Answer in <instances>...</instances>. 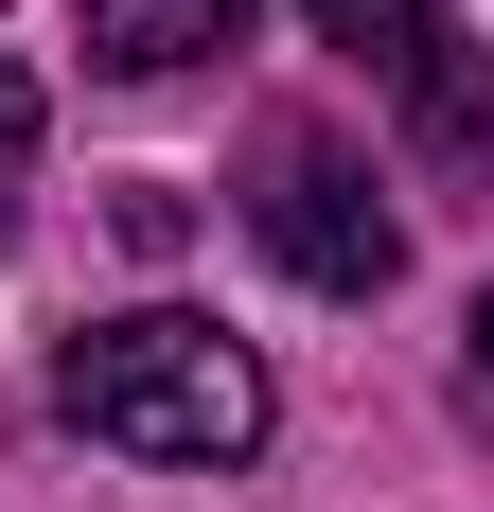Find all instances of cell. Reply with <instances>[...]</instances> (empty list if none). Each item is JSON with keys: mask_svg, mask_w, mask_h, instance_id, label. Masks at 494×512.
<instances>
[{"mask_svg": "<svg viewBox=\"0 0 494 512\" xmlns=\"http://www.w3.org/2000/svg\"><path fill=\"white\" fill-rule=\"evenodd\" d=\"M53 407L89 424V442H124V460H247L283 424V389H265V354H247L230 318L142 301V318H89L53 354Z\"/></svg>", "mask_w": 494, "mask_h": 512, "instance_id": "6da1fadb", "label": "cell"}, {"mask_svg": "<svg viewBox=\"0 0 494 512\" xmlns=\"http://www.w3.org/2000/svg\"><path fill=\"white\" fill-rule=\"evenodd\" d=\"M247 230H265V265L318 283V301H389V265H406L371 159H353L318 106H265V124H247Z\"/></svg>", "mask_w": 494, "mask_h": 512, "instance_id": "7a4b0ae2", "label": "cell"}, {"mask_svg": "<svg viewBox=\"0 0 494 512\" xmlns=\"http://www.w3.org/2000/svg\"><path fill=\"white\" fill-rule=\"evenodd\" d=\"M318 36L371 53V89L406 106V142H424V159H494V71L442 36V0H318Z\"/></svg>", "mask_w": 494, "mask_h": 512, "instance_id": "3957f363", "label": "cell"}, {"mask_svg": "<svg viewBox=\"0 0 494 512\" xmlns=\"http://www.w3.org/2000/svg\"><path fill=\"white\" fill-rule=\"evenodd\" d=\"M71 36H89V71L159 89V71H195V53L247 36V0H71Z\"/></svg>", "mask_w": 494, "mask_h": 512, "instance_id": "277c9868", "label": "cell"}, {"mask_svg": "<svg viewBox=\"0 0 494 512\" xmlns=\"http://www.w3.org/2000/svg\"><path fill=\"white\" fill-rule=\"evenodd\" d=\"M36 124H53V106H36V71H18V53H0V212L36 195Z\"/></svg>", "mask_w": 494, "mask_h": 512, "instance_id": "5b68a950", "label": "cell"}, {"mask_svg": "<svg viewBox=\"0 0 494 512\" xmlns=\"http://www.w3.org/2000/svg\"><path fill=\"white\" fill-rule=\"evenodd\" d=\"M459 407L494 424V283H477V354H459Z\"/></svg>", "mask_w": 494, "mask_h": 512, "instance_id": "8992f818", "label": "cell"}]
</instances>
